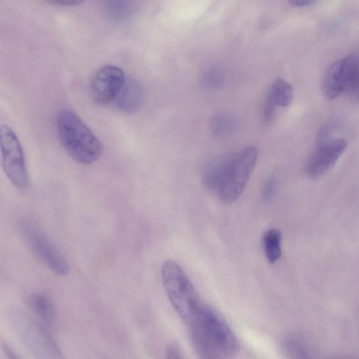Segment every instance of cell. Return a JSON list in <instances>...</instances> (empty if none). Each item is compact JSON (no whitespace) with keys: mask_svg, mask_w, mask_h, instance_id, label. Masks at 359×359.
Returning <instances> with one entry per match:
<instances>
[{"mask_svg":"<svg viewBox=\"0 0 359 359\" xmlns=\"http://www.w3.org/2000/svg\"><path fill=\"white\" fill-rule=\"evenodd\" d=\"M258 156L255 147L211 158L202 172L205 187L224 203L236 201L243 191Z\"/></svg>","mask_w":359,"mask_h":359,"instance_id":"1","label":"cell"},{"mask_svg":"<svg viewBox=\"0 0 359 359\" xmlns=\"http://www.w3.org/2000/svg\"><path fill=\"white\" fill-rule=\"evenodd\" d=\"M186 324L194 348L201 358H229L240 348L239 341L228 323L208 305L201 303Z\"/></svg>","mask_w":359,"mask_h":359,"instance_id":"2","label":"cell"},{"mask_svg":"<svg viewBox=\"0 0 359 359\" xmlns=\"http://www.w3.org/2000/svg\"><path fill=\"white\" fill-rule=\"evenodd\" d=\"M56 128L62 147L76 162L88 165L101 156L100 141L74 111L61 110L57 116Z\"/></svg>","mask_w":359,"mask_h":359,"instance_id":"3","label":"cell"},{"mask_svg":"<svg viewBox=\"0 0 359 359\" xmlns=\"http://www.w3.org/2000/svg\"><path fill=\"white\" fill-rule=\"evenodd\" d=\"M161 278L174 310L187 323L201 304L191 281L182 266L171 259L163 263Z\"/></svg>","mask_w":359,"mask_h":359,"instance_id":"4","label":"cell"},{"mask_svg":"<svg viewBox=\"0 0 359 359\" xmlns=\"http://www.w3.org/2000/svg\"><path fill=\"white\" fill-rule=\"evenodd\" d=\"M359 86L358 59L357 54L348 55L327 69L323 81V91L331 100L343 93L358 97Z\"/></svg>","mask_w":359,"mask_h":359,"instance_id":"5","label":"cell"},{"mask_svg":"<svg viewBox=\"0 0 359 359\" xmlns=\"http://www.w3.org/2000/svg\"><path fill=\"white\" fill-rule=\"evenodd\" d=\"M0 151L7 177L18 189H27L29 180L21 144L14 130L5 124L0 126Z\"/></svg>","mask_w":359,"mask_h":359,"instance_id":"6","label":"cell"},{"mask_svg":"<svg viewBox=\"0 0 359 359\" xmlns=\"http://www.w3.org/2000/svg\"><path fill=\"white\" fill-rule=\"evenodd\" d=\"M15 326L27 348L41 358H59L61 352L46 330L23 311L14 313Z\"/></svg>","mask_w":359,"mask_h":359,"instance_id":"7","label":"cell"},{"mask_svg":"<svg viewBox=\"0 0 359 359\" xmlns=\"http://www.w3.org/2000/svg\"><path fill=\"white\" fill-rule=\"evenodd\" d=\"M347 147V142L340 137L316 142L305 166L306 175L318 179L326 175L336 165Z\"/></svg>","mask_w":359,"mask_h":359,"instance_id":"8","label":"cell"},{"mask_svg":"<svg viewBox=\"0 0 359 359\" xmlns=\"http://www.w3.org/2000/svg\"><path fill=\"white\" fill-rule=\"evenodd\" d=\"M22 231L31 248L49 269L60 276L68 273L69 266L65 257L40 229L27 224Z\"/></svg>","mask_w":359,"mask_h":359,"instance_id":"9","label":"cell"},{"mask_svg":"<svg viewBox=\"0 0 359 359\" xmlns=\"http://www.w3.org/2000/svg\"><path fill=\"white\" fill-rule=\"evenodd\" d=\"M126 79L123 71L116 66L107 65L99 69L90 83L94 102L102 106L113 102Z\"/></svg>","mask_w":359,"mask_h":359,"instance_id":"10","label":"cell"},{"mask_svg":"<svg viewBox=\"0 0 359 359\" xmlns=\"http://www.w3.org/2000/svg\"><path fill=\"white\" fill-rule=\"evenodd\" d=\"M144 100L142 85L135 79H126L113 103L120 111L131 114L138 110Z\"/></svg>","mask_w":359,"mask_h":359,"instance_id":"11","label":"cell"},{"mask_svg":"<svg viewBox=\"0 0 359 359\" xmlns=\"http://www.w3.org/2000/svg\"><path fill=\"white\" fill-rule=\"evenodd\" d=\"M29 305L34 313L45 324L52 325L56 318V309L52 299L46 294L34 293L29 298Z\"/></svg>","mask_w":359,"mask_h":359,"instance_id":"12","label":"cell"},{"mask_svg":"<svg viewBox=\"0 0 359 359\" xmlns=\"http://www.w3.org/2000/svg\"><path fill=\"white\" fill-rule=\"evenodd\" d=\"M271 102L278 107H286L292 102L294 89L292 86L283 79L273 81L266 95Z\"/></svg>","mask_w":359,"mask_h":359,"instance_id":"13","label":"cell"},{"mask_svg":"<svg viewBox=\"0 0 359 359\" xmlns=\"http://www.w3.org/2000/svg\"><path fill=\"white\" fill-rule=\"evenodd\" d=\"M282 233L277 229H271L265 232L262 238L264 251L271 263L276 262L281 256Z\"/></svg>","mask_w":359,"mask_h":359,"instance_id":"14","label":"cell"},{"mask_svg":"<svg viewBox=\"0 0 359 359\" xmlns=\"http://www.w3.org/2000/svg\"><path fill=\"white\" fill-rule=\"evenodd\" d=\"M238 127V121L236 117L226 114L215 115L210 123L212 133L217 137H225L234 133Z\"/></svg>","mask_w":359,"mask_h":359,"instance_id":"15","label":"cell"},{"mask_svg":"<svg viewBox=\"0 0 359 359\" xmlns=\"http://www.w3.org/2000/svg\"><path fill=\"white\" fill-rule=\"evenodd\" d=\"M132 6L131 0H106L104 11L109 20L120 22L130 16Z\"/></svg>","mask_w":359,"mask_h":359,"instance_id":"16","label":"cell"},{"mask_svg":"<svg viewBox=\"0 0 359 359\" xmlns=\"http://www.w3.org/2000/svg\"><path fill=\"white\" fill-rule=\"evenodd\" d=\"M224 78L222 72L217 68L206 70L201 76L200 83L203 88L214 90L219 89L224 84Z\"/></svg>","mask_w":359,"mask_h":359,"instance_id":"17","label":"cell"},{"mask_svg":"<svg viewBox=\"0 0 359 359\" xmlns=\"http://www.w3.org/2000/svg\"><path fill=\"white\" fill-rule=\"evenodd\" d=\"M286 352L293 358H309L310 350L302 340L289 338L285 341Z\"/></svg>","mask_w":359,"mask_h":359,"instance_id":"18","label":"cell"},{"mask_svg":"<svg viewBox=\"0 0 359 359\" xmlns=\"http://www.w3.org/2000/svg\"><path fill=\"white\" fill-rule=\"evenodd\" d=\"M339 125V121L337 118H330L325 122L318 132L316 142L335 137L334 134L337 130Z\"/></svg>","mask_w":359,"mask_h":359,"instance_id":"19","label":"cell"},{"mask_svg":"<svg viewBox=\"0 0 359 359\" xmlns=\"http://www.w3.org/2000/svg\"><path fill=\"white\" fill-rule=\"evenodd\" d=\"M279 187V182L277 176L275 174L270 175L266 180L263 189L262 197L264 201H270L276 195Z\"/></svg>","mask_w":359,"mask_h":359,"instance_id":"20","label":"cell"},{"mask_svg":"<svg viewBox=\"0 0 359 359\" xmlns=\"http://www.w3.org/2000/svg\"><path fill=\"white\" fill-rule=\"evenodd\" d=\"M165 357L169 359L182 358L180 348L175 344H170L165 348Z\"/></svg>","mask_w":359,"mask_h":359,"instance_id":"21","label":"cell"},{"mask_svg":"<svg viewBox=\"0 0 359 359\" xmlns=\"http://www.w3.org/2000/svg\"><path fill=\"white\" fill-rule=\"evenodd\" d=\"M48 4L55 6H76L85 2L86 0H45Z\"/></svg>","mask_w":359,"mask_h":359,"instance_id":"22","label":"cell"},{"mask_svg":"<svg viewBox=\"0 0 359 359\" xmlns=\"http://www.w3.org/2000/svg\"><path fill=\"white\" fill-rule=\"evenodd\" d=\"M290 4L296 7H302L312 5L319 0H288Z\"/></svg>","mask_w":359,"mask_h":359,"instance_id":"23","label":"cell"},{"mask_svg":"<svg viewBox=\"0 0 359 359\" xmlns=\"http://www.w3.org/2000/svg\"><path fill=\"white\" fill-rule=\"evenodd\" d=\"M5 350H6V353L8 354L11 358H15L18 357L17 355L15 354V353H14L12 351V349L9 348L8 347H7V346L5 347Z\"/></svg>","mask_w":359,"mask_h":359,"instance_id":"24","label":"cell"}]
</instances>
